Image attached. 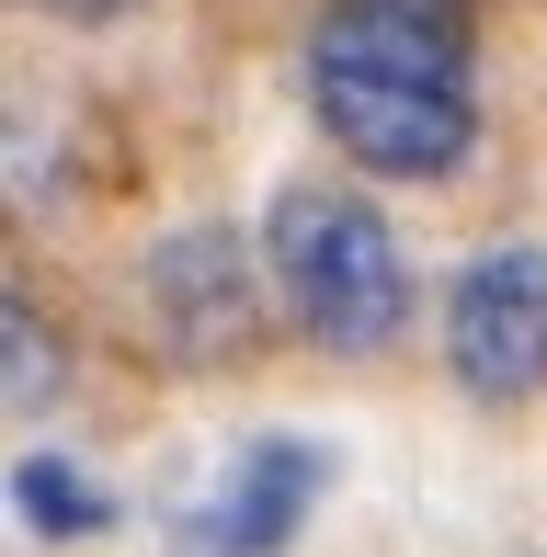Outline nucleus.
I'll use <instances>...</instances> for the list:
<instances>
[{
    "mask_svg": "<svg viewBox=\"0 0 547 557\" xmlns=\"http://www.w3.org/2000/svg\"><path fill=\"white\" fill-rule=\"evenodd\" d=\"M308 114L365 183H457L479 160V23H467V0H319Z\"/></svg>",
    "mask_w": 547,
    "mask_h": 557,
    "instance_id": "nucleus-1",
    "label": "nucleus"
},
{
    "mask_svg": "<svg viewBox=\"0 0 547 557\" xmlns=\"http://www.w3.org/2000/svg\"><path fill=\"white\" fill-rule=\"evenodd\" d=\"M263 273H274L285 331L308 352H331V364H377L411 331V250H400V227H388V206L365 183H331V171L274 183Z\"/></svg>",
    "mask_w": 547,
    "mask_h": 557,
    "instance_id": "nucleus-2",
    "label": "nucleus"
},
{
    "mask_svg": "<svg viewBox=\"0 0 547 557\" xmlns=\"http://www.w3.org/2000/svg\"><path fill=\"white\" fill-rule=\"evenodd\" d=\"M445 375L479 410L547 398V239H490L445 285Z\"/></svg>",
    "mask_w": 547,
    "mask_h": 557,
    "instance_id": "nucleus-3",
    "label": "nucleus"
},
{
    "mask_svg": "<svg viewBox=\"0 0 547 557\" xmlns=\"http://www.w3.org/2000/svg\"><path fill=\"white\" fill-rule=\"evenodd\" d=\"M252 262L263 250H240V227H183V239L148 250L137 308H148V331H160L171 364H252V342H263Z\"/></svg>",
    "mask_w": 547,
    "mask_h": 557,
    "instance_id": "nucleus-4",
    "label": "nucleus"
},
{
    "mask_svg": "<svg viewBox=\"0 0 547 557\" xmlns=\"http://www.w3.org/2000/svg\"><path fill=\"white\" fill-rule=\"evenodd\" d=\"M319 490H331V455L308 433H252L229 467H217V490L194 500L183 557H285L296 523L319 512Z\"/></svg>",
    "mask_w": 547,
    "mask_h": 557,
    "instance_id": "nucleus-5",
    "label": "nucleus"
},
{
    "mask_svg": "<svg viewBox=\"0 0 547 557\" xmlns=\"http://www.w3.org/2000/svg\"><path fill=\"white\" fill-rule=\"evenodd\" d=\"M12 500H23V523H35L46 546H81V535H104V523H114V500L92 490L69 455H23V467H12Z\"/></svg>",
    "mask_w": 547,
    "mask_h": 557,
    "instance_id": "nucleus-6",
    "label": "nucleus"
},
{
    "mask_svg": "<svg viewBox=\"0 0 547 557\" xmlns=\"http://www.w3.org/2000/svg\"><path fill=\"white\" fill-rule=\"evenodd\" d=\"M0 331H12V410L35 421V410H46V387H58V375H69V352L46 342V319H35V296H12V319H0Z\"/></svg>",
    "mask_w": 547,
    "mask_h": 557,
    "instance_id": "nucleus-7",
    "label": "nucleus"
},
{
    "mask_svg": "<svg viewBox=\"0 0 547 557\" xmlns=\"http://www.w3.org/2000/svg\"><path fill=\"white\" fill-rule=\"evenodd\" d=\"M23 12H46V23H126L148 0H23Z\"/></svg>",
    "mask_w": 547,
    "mask_h": 557,
    "instance_id": "nucleus-8",
    "label": "nucleus"
}]
</instances>
